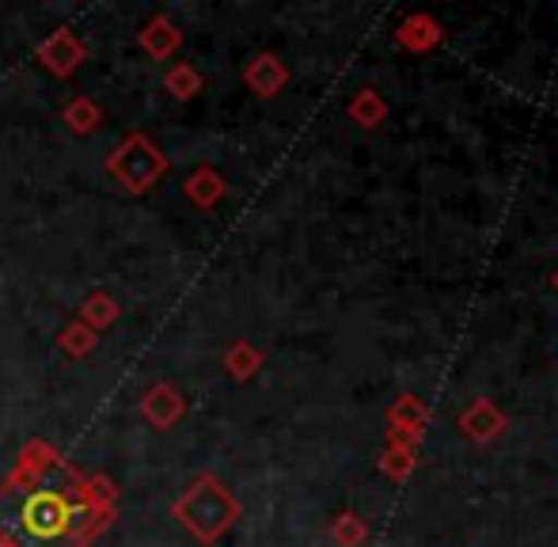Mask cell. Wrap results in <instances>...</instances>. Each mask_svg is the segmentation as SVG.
Listing matches in <instances>:
<instances>
[{
	"label": "cell",
	"instance_id": "3957f363",
	"mask_svg": "<svg viewBox=\"0 0 558 547\" xmlns=\"http://www.w3.org/2000/svg\"><path fill=\"white\" fill-rule=\"evenodd\" d=\"M555 289H558V274H555Z\"/></svg>",
	"mask_w": 558,
	"mask_h": 547
},
{
	"label": "cell",
	"instance_id": "7a4b0ae2",
	"mask_svg": "<svg viewBox=\"0 0 558 547\" xmlns=\"http://www.w3.org/2000/svg\"><path fill=\"white\" fill-rule=\"evenodd\" d=\"M460 429L471 437V441H494V437L506 429V418H501V411L494 408L490 400H475L468 411H463Z\"/></svg>",
	"mask_w": 558,
	"mask_h": 547
},
{
	"label": "cell",
	"instance_id": "6da1fadb",
	"mask_svg": "<svg viewBox=\"0 0 558 547\" xmlns=\"http://www.w3.org/2000/svg\"><path fill=\"white\" fill-rule=\"evenodd\" d=\"M99 525L96 495L53 457H31L0 490V540L8 547H84Z\"/></svg>",
	"mask_w": 558,
	"mask_h": 547
}]
</instances>
